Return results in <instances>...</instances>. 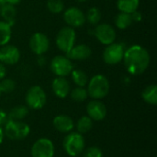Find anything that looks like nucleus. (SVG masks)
Returning <instances> with one entry per match:
<instances>
[{
    "label": "nucleus",
    "instance_id": "4c0bfd02",
    "mask_svg": "<svg viewBox=\"0 0 157 157\" xmlns=\"http://www.w3.org/2000/svg\"><path fill=\"white\" fill-rule=\"evenodd\" d=\"M77 2H86V1H87V0H76Z\"/></svg>",
    "mask_w": 157,
    "mask_h": 157
},
{
    "label": "nucleus",
    "instance_id": "a211bd4d",
    "mask_svg": "<svg viewBox=\"0 0 157 157\" xmlns=\"http://www.w3.org/2000/svg\"><path fill=\"white\" fill-rule=\"evenodd\" d=\"M0 16L4 18L5 22H6L10 27H12L15 24L17 17V9L15 6L6 4L0 13Z\"/></svg>",
    "mask_w": 157,
    "mask_h": 157
},
{
    "label": "nucleus",
    "instance_id": "473e14b6",
    "mask_svg": "<svg viewBox=\"0 0 157 157\" xmlns=\"http://www.w3.org/2000/svg\"><path fill=\"white\" fill-rule=\"evenodd\" d=\"M6 69L5 67V64H3L1 62H0V81L5 78L6 76Z\"/></svg>",
    "mask_w": 157,
    "mask_h": 157
},
{
    "label": "nucleus",
    "instance_id": "f8f14e48",
    "mask_svg": "<svg viewBox=\"0 0 157 157\" xmlns=\"http://www.w3.org/2000/svg\"><path fill=\"white\" fill-rule=\"evenodd\" d=\"M63 19L69 27L80 28L86 23V15L80 8L71 6L64 11Z\"/></svg>",
    "mask_w": 157,
    "mask_h": 157
},
{
    "label": "nucleus",
    "instance_id": "e433bc0d",
    "mask_svg": "<svg viewBox=\"0 0 157 157\" xmlns=\"http://www.w3.org/2000/svg\"><path fill=\"white\" fill-rule=\"evenodd\" d=\"M6 4V0H0V13H1V11H2V9H3V7L5 6Z\"/></svg>",
    "mask_w": 157,
    "mask_h": 157
},
{
    "label": "nucleus",
    "instance_id": "dca6fc26",
    "mask_svg": "<svg viewBox=\"0 0 157 157\" xmlns=\"http://www.w3.org/2000/svg\"><path fill=\"white\" fill-rule=\"evenodd\" d=\"M52 88L54 95L59 98H65L70 93V84L65 77L57 76L52 80Z\"/></svg>",
    "mask_w": 157,
    "mask_h": 157
},
{
    "label": "nucleus",
    "instance_id": "b1692460",
    "mask_svg": "<svg viewBox=\"0 0 157 157\" xmlns=\"http://www.w3.org/2000/svg\"><path fill=\"white\" fill-rule=\"evenodd\" d=\"M12 35L11 27L5 21H0V46L6 45Z\"/></svg>",
    "mask_w": 157,
    "mask_h": 157
},
{
    "label": "nucleus",
    "instance_id": "4468645a",
    "mask_svg": "<svg viewBox=\"0 0 157 157\" xmlns=\"http://www.w3.org/2000/svg\"><path fill=\"white\" fill-rule=\"evenodd\" d=\"M86 113L92 121H103L107 116V108L99 99H93L86 106Z\"/></svg>",
    "mask_w": 157,
    "mask_h": 157
},
{
    "label": "nucleus",
    "instance_id": "412c9836",
    "mask_svg": "<svg viewBox=\"0 0 157 157\" xmlns=\"http://www.w3.org/2000/svg\"><path fill=\"white\" fill-rule=\"evenodd\" d=\"M143 99L150 104V105H156L157 104V86L155 85H150L146 86L143 93H142Z\"/></svg>",
    "mask_w": 157,
    "mask_h": 157
},
{
    "label": "nucleus",
    "instance_id": "ddd939ff",
    "mask_svg": "<svg viewBox=\"0 0 157 157\" xmlns=\"http://www.w3.org/2000/svg\"><path fill=\"white\" fill-rule=\"evenodd\" d=\"M19 59L20 52L16 46L6 44L0 49V62L3 64L14 65L18 63Z\"/></svg>",
    "mask_w": 157,
    "mask_h": 157
},
{
    "label": "nucleus",
    "instance_id": "c85d7f7f",
    "mask_svg": "<svg viewBox=\"0 0 157 157\" xmlns=\"http://www.w3.org/2000/svg\"><path fill=\"white\" fill-rule=\"evenodd\" d=\"M16 88V82L10 78H3L0 81V89L2 93H12Z\"/></svg>",
    "mask_w": 157,
    "mask_h": 157
},
{
    "label": "nucleus",
    "instance_id": "9d476101",
    "mask_svg": "<svg viewBox=\"0 0 157 157\" xmlns=\"http://www.w3.org/2000/svg\"><path fill=\"white\" fill-rule=\"evenodd\" d=\"M30 154L32 157H53L54 145L50 139L40 138L33 144Z\"/></svg>",
    "mask_w": 157,
    "mask_h": 157
},
{
    "label": "nucleus",
    "instance_id": "58836bf2",
    "mask_svg": "<svg viewBox=\"0 0 157 157\" xmlns=\"http://www.w3.org/2000/svg\"><path fill=\"white\" fill-rule=\"evenodd\" d=\"M1 95H2V92H1V89H0V98H1Z\"/></svg>",
    "mask_w": 157,
    "mask_h": 157
},
{
    "label": "nucleus",
    "instance_id": "f03ea898",
    "mask_svg": "<svg viewBox=\"0 0 157 157\" xmlns=\"http://www.w3.org/2000/svg\"><path fill=\"white\" fill-rule=\"evenodd\" d=\"M88 97L93 99H102L106 98L109 92V82L103 75H94L87 83Z\"/></svg>",
    "mask_w": 157,
    "mask_h": 157
},
{
    "label": "nucleus",
    "instance_id": "7c9ffc66",
    "mask_svg": "<svg viewBox=\"0 0 157 157\" xmlns=\"http://www.w3.org/2000/svg\"><path fill=\"white\" fill-rule=\"evenodd\" d=\"M7 121H8L7 113H6L4 109H2L0 108V127L3 126V125H5L6 122Z\"/></svg>",
    "mask_w": 157,
    "mask_h": 157
},
{
    "label": "nucleus",
    "instance_id": "f3484780",
    "mask_svg": "<svg viewBox=\"0 0 157 157\" xmlns=\"http://www.w3.org/2000/svg\"><path fill=\"white\" fill-rule=\"evenodd\" d=\"M52 124L56 131L63 133H68L72 132L75 127L74 121L69 116L66 115L56 116L52 121Z\"/></svg>",
    "mask_w": 157,
    "mask_h": 157
},
{
    "label": "nucleus",
    "instance_id": "c9c22d12",
    "mask_svg": "<svg viewBox=\"0 0 157 157\" xmlns=\"http://www.w3.org/2000/svg\"><path fill=\"white\" fill-rule=\"evenodd\" d=\"M4 137H5V133H4V130L2 127H0V144H2L3 140H4Z\"/></svg>",
    "mask_w": 157,
    "mask_h": 157
},
{
    "label": "nucleus",
    "instance_id": "bb28decb",
    "mask_svg": "<svg viewBox=\"0 0 157 157\" xmlns=\"http://www.w3.org/2000/svg\"><path fill=\"white\" fill-rule=\"evenodd\" d=\"M70 96L71 98L75 102H84L88 98L87 90L85 87H81V86H77L74 88L71 91Z\"/></svg>",
    "mask_w": 157,
    "mask_h": 157
},
{
    "label": "nucleus",
    "instance_id": "20e7f679",
    "mask_svg": "<svg viewBox=\"0 0 157 157\" xmlns=\"http://www.w3.org/2000/svg\"><path fill=\"white\" fill-rule=\"evenodd\" d=\"M63 149L65 153L72 157L78 156L84 152L85 149V139L84 136L79 132L68 133L63 139Z\"/></svg>",
    "mask_w": 157,
    "mask_h": 157
},
{
    "label": "nucleus",
    "instance_id": "72a5a7b5",
    "mask_svg": "<svg viewBox=\"0 0 157 157\" xmlns=\"http://www.w3.org/2000/svg\"><path fill=\"white\" fill-rule=\"evenodd\" d=\"M37 63L40 66H44L45 65V63H46V60H45V57L43 55H38V59H37Z\"/></svg>",
    "mask_w": 157,
    "mask_h": 157
},
{
    "label": "nucleus",
    "instance_id": "393cba45",
    "mask_svg": "<svg viewBox=\"0 0 157 157\" xmlns=\"http://www.w3.org/2000/svg\"><path fill=\"white\" fill-rule=\"evenodd\" d=\"M93 127V121L88 116H83L81 117L76 123V129L77 132L84 134L88 132Z\"/></svg>",
    "mask_w": 157,
    "mask_h": 157
},
{
    "label": "nucleus",
    "instance_id": "2f4dec72",
    "mask_svg": "<svg viewBox=\"0 0 157 157\" xmlns=\"http://www.w3.org/2000/svg\"><path fill=\"white\" fill-rule=\"evenodd\" d=\"M131 16H132V21L133 22H140L143 19V16H142L141 12H139L138 10L132 12L131 14Z\"/></svg>",
    "mask_w": 157,
    "mask_h": 157
},
{
    "label": "nucleus",
    "instance_id": "1a4fd4ad",
    "mask_svg": "<svg viewBox=\"0 0 157 157\" xmlns=\"http://www.w3.org/2000/svg\"><path fill=\"white\" fill-rule=\"evenodd\" d=\"M94 35L97 38V40L104 44V45H109L111 44L112 42L115 41L116 40V30L115 29L107 23H101L98 24L94 29Z\"/></svg>",
    "mask_w": 157,
    "mask_h": 157
},
{
    "label": "nucleus",
    "instance_id": "aec40b11",
    "mask_svg": "<svg viewBox=\"0 0 157 157\" xmlns=\"http://www.w3.org/2000/svg\"><path fill=\"white\" fill-rule=\"evenodd\" d=\"M28 114H29V108L27 106L19 105L14 107L7 113V118L8 120H12V121H22L28 116Z\"/></svg>",
    "mask_w": 157,
    "mask_h": 157
},
{
    "label": "nucleus",
    "instance_id": "5701e85b",
    "mask_svg": "<svg viewBox=\"0 0 157 157\" xmlns=\"http://www.w3.org/2000/svg\"><path fill=\"white\" fill-rule=\"evenodd\" d=\"M71 75H72V80L77 86L85 87V86L87 85L88 83L87 75L80 69H75V70L73 69V71L71 72Z\"/></svg>",
    "mask_w": 157,
    "mask_h": 157
},
{
    "label": "nucleus",
    "instance_id": "6ab92c4d",
    "mask_svg": "<svg viewBox=\"0 0 157 157\" xmlns=\"http://www.w3.org/2000/svg\"><path fill=\"white\" fill-rule=\"evenodd\" d=\"M140 0H117V7L120 12L132 14L139 7Z\"/></svg>",
    "mask_w": 157,
    "mask_h": 157
},
{
    "label": "nucleus",
    "instance_id": "f257e3e1",
    "mask_svg": "<svg viewBox=\"0 0 157 157\" xmlns=\"http://www.w3.org/2000/svg\"><path fill=\"white\" fill-rule=\"evenodd\" d=\"M123 63L127 72L132 75L144 74L150 64V53L141 45H132L127 48L123 55Z\"/></svg>",
    "mask_w": 157,
    "mask_h": 157
},
{
    "label": "nucleus",
    "instance_id": "0eeeda50",
    "mask_svg": "<svg viewBox=\"0 0 157 157\" xmlns=\"http://www.w3.org/2000/svg\"><path fill=\"white\" fill-rule=\"evenodd\" d=\"M126 50L125 44L121 42H112L106 46L103 52V61L109 65H114L120 63L124 55Z\"/></svg>",
    "mask_w": 157,
    "mask_h": 157
},
{
    "label": "nucleus",
    "instance_id": "423d86ee",
    "mask_svg": "<svg viewBox=\"0 0 157 157\" xmlns=\"http://www.w3.org/2000/svg\"><path fill=\"white\" fill-rule=\"evenodd\" d=\"M75 38H76V33L75 29L69 26L63 27L58 31L56 35V40H55L56 46L60 51L66 53L75 46Z\"/></svg>",
    "mask_w": 157,
    "mask_h": 157
},
{
    "label": "nucleus",
    "instance_id": "f704fd0d",
    "mask_svg": "<svg viewBox=\"0 0 157 157\" xmlns=\"http://www.w3.org/2000/svg\"><path fill=\"white\" fill-rule=\"evenodd\" d=\"M20 1L21 0H6V3L9 4V5H12V6H16L17 4H19Z\"/></svg>",
    "mask_w": 157,
    "mask_h": 157
},
{
    "label": "nucleus",
    "instance_id": "a878e982",
    "mask_svg": "<svg viewBox=\"0 0 157 157\" xmlns=\"http://www.w3.org/2000/svg\"><path fill=\"white\" fill-rule=\"evenodd\" d=\"M85 15H86V21L89 22L91 25H98L101 19V12L96 6L89 8L87 13Z\"/></svg>",
    "mask_w": 157,
    "mask_h": 157
},
{
    "label": "nucleus",
    "instance_id": "6e6552de",
    "mask_svg": "<svg viewBox=\"0 0 157 157\" xmlns=\"http://www.w3.org/2000/svg\"><path fill=\"white\" fill-rule=\"evenodd\" d=\"M50 68L56 76L65 77L71 74V72L74 69V65L72 61L68 59L66 56L56 55L52 59Z\"/></svg>",
    "mask_w": 157,
    "mask_h": 157
},
{
    "label": "nucleus",
    "instance_id": "2eb2a0df",
    "mask_svg": "<svg viewBox=\"0 0 157 157\" xmlns=\"http://www.w3.org/2000/svg\"><path fill=\"white\" fill-rule=\"evenodd\" d=\"M65 54V56L71 61H85L91 56L92 50L86 44H78L74 46Z\"/></svg>",
    "mask_w": 157,
    "mask_h": 157
},
{
    "label": "nucleus",
    "instance_id": "cd10ccee",
    "mask_svg": "<svg viewBox=\"0 0 157 157\" xmlns=\"http://www.w3.org/2000/svg\"><path fill=\"white\" fill-rule=\"evenodd\" d=\"M46 6L48 10L53 14H60L64 9V4L62 0H48Z\"/></svg>",
    "mask_w": 157,
    "mask_h": 157
},
{
    "label": "nucleus",
    "instance_id": "c756f323",
    "mask_svg": "<svg viewBox=\"0 0 157 157\" xmlns=\"http://www.w3.org/2000/svg\"><path fill=\"white\" fill-rule=\"evenodd\" d=\"M84 157H103V153L100 148L92 146L84 152Z\"/></svg>",
    "mask_w": 157,
    "mask_h": 157
},
{
    "label": "nucleus",
    "instance_id": "7ed1b4c3",
    "mask_svg": "<svg viewBox=\"0 0 157 157\" xmlns=\"http://www.w3.org/2000/svg\"><path fill=\"white\" fill-rule=\"evenodd\" d=\"M4 133L10 140H22L30 133L29 126L21 121L8 120L4 125Z\"/></svg>",
    "mask_w": 157,
    "mask_h": 157
},
{
    "label": "nucleus",
    "instance_id": "9b49d317",
    "mask_svg": "<svg viewBox=\"0 0 157 157\" xmlns=\"http://www.w3.org/2000/svg\"><path fill=\"white\" fill-rule=\"evenodd\" d=\"M29 45L33 53L43 55L50 48V40L44 33L36 32L30 37Z\"/></svg>",
    "mask_w": 157,
    "mask_h": 157
},
{
    "label": "nucleus",
    "instance_id": "4be33fe9",
    "mask_svg": "<svg viewBox=\"0 0 157 157\" xmlns=\"http://www.w3.org/2000/svg\"><path fill=\"white\" fill-rule=\"evenodd\" d=\"M132 18L131 14L124 13V12H120L114 19L115 26L120 29H125L129 28L132 24Z\"/></svg>",
    "mask_w": 157,
    "mask_h": 157
},
{
    "label": "nucleus",
    "instance_id": "39448f33",
    "mask_svg": "<svg viewBox=\"0 0 157 157\" xmlns=\"http://www.w3.org/2000/svg\"><path fill=\"white\" fill-rule=\"evenodd\" d=\"M27 107L31 109H40L47 102L45 91L40 86H33L29 88L25 97Z\"/></svg>",
    "mask_w": 157,
    "mask_h": 157
}]
</instances>
